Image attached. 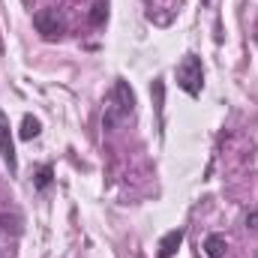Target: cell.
<instances>
[{"label":"cell","instance_id":"3","mask_svg":"<svg viewBox=\"0 0 258 258\" xmlns=\"http://www.w3.org/2000/svg\"><path fill=\"white\" fill-rule=\"evenodd\" d=\"M33 27L42 33V39H57V36H63L66 21L57 9H39L33 15Z\"/></svg>","mask_w":258,"mask_h":258},{"label":"cell","instance_id":"8","mask_svg":"<svg viewBox=\"0 0 258 258\" xmlns=\"http://www.w3.org/2000/svg\"><path fill=\"white\" fill-rule=\"evenodd\" d=\"M105 15H108L105 3H96V6H93V12H90V24H93V27H99V24L105 21Z\"/></svg>","mask_w":258,"mask_h":258},{"label":"cell","instance_id":"11","mask_svg":"<svg viewBox=\"0 0 258 258\" xmlns=\"http://www.w3.org/2000/svg\"><path fill=\"white\" fill-rule=\"evenodd\" d=\"M201 3H210V0H201Z\"/></svg>","mask_w":258,"mask_h":258},{"label":"cell","instance_id":"10","mask_svg":"<svg viewBox=\"0 0 258 258\" xmlns=\"http://www.w3.org/2000/svg\"><path fill=\"white\" fill-rule=\"evenodd\" d=\"M249 222H252V228H258V213H249V216H246V225H249Z\"/></svg>","mask_w":258,"mask_h":258},{"label":"cell","instance_id":"6","mask_svg":"<svg viewBox=\"0 0 258 258\" xmlns=\"http://www.w3.org/2000/svg\"><path fill=\"white\" fill-rule=\"evenodd\" d=\"M204 255L207 258H222L225 255V237H222V234H207V237H204Z\"/></svg>","mask_w":258,"mask_h":258},{"label":"cell","instance_id":"5","mask_svg":"<svg viewBox=\"0 0 258 258\" xmlns=\"http://www.w3.org/2000/svg\"><path fill=\"white\" fill-rule=\"evenodd\" d=\"M180 243H183V228H171V231L159 240V252H156V258H174V252H177Z\"/></svg>","mask_w":258,"mask_h":258},{"label":"cell","instance_id":"9","mask_svg":"<svg viewBox=\"0 0 258 258\" xmlns=\"http://www.w3.org/2000/svg\"><path fill=\"white\" fill-rule=\"evenodd\" d=\"M48 183H51V168L42 165V168L36 171V189H48Z\"/></svg>","mask_w":258,"mask_h":258},{"label":"cell","instance_id":"7","mask_svg":"<svg viewBox=\"0 0 258 258\" xmlns=\"http://www.w3.org/2000/svg\"><path fill=\"white\" fill-rule=\"evenodd\" d=\"M39 132H42V123H39L36 117H30V114H27V117L21 120V132H18V135H21L24 141H30V138H36Z\"/></svg>","mask_w":258,"mask_h":258},{"label":"cell","instance_id":"1","mask_svg":"<svg viewBox=\"0 0 258 258\" xmlns=\"http://www.w3.org/2000/svg\"><path fill=\"white\" fill-rule=\"evenodd\" d=\"M132 111H135V93H132V87H129L123 78H117L114 87H111L105 114H102V126L114 129L117 123H123L126 117H132Z\"/></svg>","mask_w":258,"mask_h":258},{"label":"cell","instance_id":"4","mask_svg":"<svg viewBox=\"0 0 258 258\" xmlns=\"http://www.w3.org/2000/svg\"><path fill=\"white\" fill-rule=\"evenodd\" d=\"M0 156H3V165L9 168V174L18 171V156H15V141H12V132H9V117L0 111Z\"/></svg>","mask_w":258,"mask_h":258},{"label":"cell","instance_id":"2","mask_svg":"<svg viewBox=\"0 0 258 258\" xmlns=\"http://www.w3.org/2000/svg\"><path fill=\"white\" fill-rule=\"evenodd\" d=\"M177 87L189 96H201L204 87V66L198 54H183V60L177 63Z\"/></svg>","mask_w":258,"mask_h":258}]
</instances>
